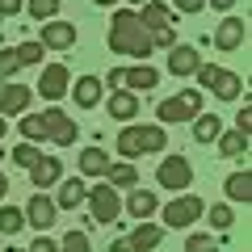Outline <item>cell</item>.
I'll list each match as a JSON object with an SVG mask.
<instances>
[{
	"label": "cell",
	"instance_id": "obj_1",
	"mask_svg": "<svg viewBox=\"0 0 252 252\" xmlns=\"http://www.w3.org/2000/svg\"><path fill=\"white\" fill-rule=\"evenodd\" d=\"M109 51H118V55H135V59H147V55L156 51V46H152V34L139 26V13L118 9L114 17H109Z\"/></svg>",
	"mask_w": 252,
	"mask_h": 252
},
{
	"label": "cell",
	"instance_id": "obj_2",
	"mask_svg": "<svg viewBox=\"0 0 252 252\" xmlns=\"http://www.w3.org/2000/svg\"><path fill=\"white\" fill-rule=\"evenodd\" d=\"M164 147H168V130L164 126H122L118 130V152H122V160L160 156Z\"/></svg>",
	"mask_w": 252,
	"mask_h": 252
},
{
	"label": "cell",
	"instance_id": "obj_3",
	"mask_svg": "<svg viewBox=\"0 0 252 252\" xmlns=\"http://www.w3.org/2000/svg\"><path fill=\"white\" fill-rule=\"evenodd\" d=\"M198 114H202V93H198V89H185V93H177V97H168V101H160V105H156V118H160V126L193 122Z\"/></svg>",
	"mask_w": 252,
	"mask_h": 252
},
{
	"label": "cell",
	"instance_id": "obj_4",
	"mask_svg": "<svg viewBox=\"0 0 252 252\" xmlns=\"http://www.w3.org/2000/svg\"><path fill=\"white\" fill-rule=\"evenodd\" d=\"M202 215H206V202H202L198 193H181V198H172L168 206L160 210L164 227H172V231H185V227H193Z\"/></svg>",
	"mask_w": 252,
	"mask_h": 252
},
{
	"label": "cell",
	"instance_id": "obj_5",
	"mask_svg": "<svg viewBox=\"0 0 252 252\" xmlns=\"http://www.w3.org/2000/svg\"><path fill=\"white\" fill-rule=\"evenodd\" d=\"M156 181H160V189H172V193H181V189L193 185V164L185 160V156H164L160 168H156Z\"/></svg>",
	"mask_w": 252,
	"mask_h": 252
},
{
	"label": "cell",
	"instance_id": "obj_6",
	"mask_svg": "<svg viewBox=\"0 0 252 252\" xmlns=\"http://www.w3.org/2000/svg\"><path fill=\"white\" fill-rule=\"evenodd\" d=\"M105 80L114 84V89L143 93V89H156V84H160V72H156V67H147V63H135V67H114Z\"/></svg>",
	"mask_w": 252,
	"mask_h": 252
},
{
	"label": "cell",
	"instance_id": "obj_7",
	"mask_svg": "<svg viewBox=\"0 0 252 252\" xmlns=\"http://www.w3.org/2000/svg\"><path fill=\"white\" fill-rule=\"evenodd\" d=\"M84 202L93 206V223H114V219L122 215V193H118L114 185H93Z\"/></svg>",
	"mask_w": 252,
	"mask_h": 252
},
{
	"label": "cell",
	"instance_id": "obj_8",
	"mask_svg": "<svg viewBox=\"0 0 252 252\" xmlns=\"http://www.w3.org/2000/svg\"><path fill=\"white\" fill-rule=\"evenodd\" d=\"M42 122H46V139H55L59 147H72L76 139H80V126H76V118H67L59 105H51L42 114Z\"/></svg>",
	"mask_w": 252,
	"mask_h": 252
},
{
	"label": "cell",
	"instance_id": "obj_9",
	"mask_svg": "<svg viewBox=\"0 0 252 252\" xmlns=\"http://www.w3.org/2000/svg\"><path fill=\"white\" fill-rule=\"evenodd\" d=\"M76 38H80V34H76L72 21L55 17V21H42V38H38V42H42V51H72Z\"/></svg>",
	"mask_w": 252,
	"mask_h": 252
},
{
	"label": "cell",
	"instance_id": "obj_10",
	"mask_svg": "<svg viewBox=\"0 0 252 252\" xmlns=\"http://www.w3.org/2000/svg\"><path fill=\"white\" fill-rule=\"evenodd\" d=\"M55 219H59V206H55V198L38 189L34 198L26 202V223H30V227H38V231H46V227H55Z\"/></svg>",
	"mask_w": 252,
	"mask_h": 252
},
{
	"label": "cell",
	"instance_id": "obj_11",
	"mask_svg": "<svg viewBox=\"0 0 252 252\" xmlns=\"http://www.w3.org/2000/svg\"><path fill=\"white\" fill-rule=\"evenodd\" d=\"M67 89H72V72H67V63H46V67H42V80H38V93H42L46 101H59Z\"/></svg>",
	"mask_w": 252,
	"mask_h": 252
},
{
	"label": "cell",
	"instance_id": "obj_12",
	"mask_svg": "<svg viewBox=\"0 0 252 252\" xmlns=\"http://www.w3.org/2000/svg\"><path fill=\"white\" fill-rule=\"evenodd\" d=\"M139 26H143L147 34H160V30L177 26V13H172V4H164V0H147L143 9H139Z\"/></svg>",
	"mask_w": 252,
	"mask_h": 252
},
{
	"label": "cell",
	"instance_id": "obj_13",
	"mask_svg": "<svg viewBox=\"0 0 252 252\" xmlns=\"http://www.w3.org/2000/svg\"><path fill=\"white\" fill-rule=\"evenodd\" d=\"M30 97H34V93L26 89V84H0V114L4 118H17V114H26L30 109Z\"/></svg>",
	"mask_w": 252,
	"mask_h": 252
},
{
	"label": "cell",
	"instance_id": "obj_14",
	"mask_svg": "<svg viewBox=\"0 0 252 252\" xmlns=\"http://www.w3.org/2000/svg\"><path fill=\"white\" fill-rule=\"evenodd\" d=\"M164 67H168V76H193L202 67V55L193 51V46H185V42H177L168 51V63H164Z\"/></svg>",
	"mask_w": 252,
	"mask_h": 252
},
{
	"label": "cell",
	"instance_id": "obj_15",
	"mask_svg": "<svg viewBox=\"0 0 252 252\" xmlns=\"http://www.w3.org/2000/svg\"><path fill=\"white\" fill-rule=\"evenodd\" d=\"M244 34H248L244 21L227 13V17L219 21V30H215V46H219V51H240V46H244Z\"/></svg>",
	"mask_w": 252,
	"mask_h": 252
},
{
	"label": "cell",
	"instance_id": "obj_16",
	"mask_svg": "<svg viewBox=\"0 0 252 252\" xmlns=\"http://www.w3.org/2000/svg\"><path fill=\"white\" fill-rule=\"evenodd\" d=\"M84 198H89L84 177H63V181H59V198H55V206H59V210H76V206H84Z\"/></svg>",
	"mask_w": 252,
	"mask_h": 252
},
{
	"label": "cell",
	"instance_id": "obj_17",
	"mask_svg": "<svg viewBox=\"0 0 252 252\" xmlns=\"http://www.w3.org/2000/svg\"><path fill=\"white\" fill-rule=\"evenodd\" d=\"M30 181H34L38 189H46V185H55V181H63V164H59V156L42 152V156H38V164L30 168Z\"/></svg>",
	"mask_w": 252,
	"mask_h": 252
},
{
	"label": "cell",
	"instance_id": "obj_18",
	"mask_svg": "<svg viewBox=\"0 0 252 252\" xmlns=\"http://www.w3.org/2000/svg\"><path fill=\"white\" fill-rule=\"evenodd\" d=\"M160 210V198H156L152 189H130L126 193V215L130 219H152Z\"/></svg>",
	"mask_w": 252,
	"mask_h": 252
},
{
	"label": "cell",
	"instance_id": "obj_19",
	"mask_svg": "<svg viewBox=\"0 0 252 252\" xmlns=\"http://www.w3.org/2000/svg\"><path fill=\"white\" fill-rule=\"evenodd\" d=\"M160 240H164V231L156 223H139L135 231L126 235V248L130 252H152V248H160Z\"/></svg>",
	"mask_w": 252,
	"mask_h": 252
},
{
	"label": "cell",
	"instance_id": "obj_20",
	"mask_svg": "<svg viewBox=\"0 0 252 252\" xmlns=\"http://www.w3.org/2000/svg\"><path fill=\"white\" fill-rule=\"evenodd\" d=\"M101 93H105V84L97 80V76H80V80H72V97L80 109H93L101 101Z\"/></svg>",
	"mask_w": 252,
	"mask_h": 252
},
{
	"label": "cell",
	"instance_id": "obj_21",
	"mask_svg": "<svg viewBox=\"0 0 252 252\" xmlns=\"http://www.w3.org/2000/svg\"><path fill=\"white\" fill-rule=\"evenodd\" d=\"M109 118H122V122H126V118H139V97H135V93H126V89H118L114 93V97H109Z\"/></svg>",
	"mask_w": 252,
	"mask_h": 252
},
{
	"label": "cell",
	"instance_id": "obj_22",
	"mask_svg": "<svg viewBox=\"0 0 252 252\" xmlns=\"http://www.w3.org/2000/svg\"><path fill=\"white\" fill-rule=\"evenodd\" d=\"M210 93H215V97H223V101H235L244 93V80L235 72H223V67H219V76H215V84H210Z\"/></svg>",
	"mask_w": 252,
	"mask_h": 252
},
{
	"label": "cell",
	"instance_id": "obj_23",
	"mask_svg": "<svg viewBox=\"0 0 252 252\" xmlns=\"http://www.w3.org/2000/svg\"><path fill=\"white\" fill-rule=\"evenodd\" d=\"M109 164H114V160H109L101 147H89V152H80V172H84V177H105Z\"/></svg>",
	"mask_w": 252,
	"mask_h": 252
},
{
	"label": "cell",
	"instance_id": "obj_24",
	"mask_svg": "<svg viewBox=\"0 0 252 252\" xmlns=\"http://www.w3.org/2000/svg\"><path fill=\"white\" fill-rule=\"evenodd\" d=\"M219 135H223V118L198 114V122H193V143H215Z\"/></svg>",
	"mask_w": 252,
	"mask_h": 252
},
{
	"label": "cell",
	"instance_id": "obj_25",
	"mask_svg": "<svg viewBox=\"0 0 252 252\" xmlns=\"http://www.w3.org/2000/svg\"><path fill=\"white\" fill-rule=\"evenodd\" d=\"M215 143H219V156H248V135L244 130H227L223 126V135Z\"/></svg>",
	"mask_w": 252,
	"mask_h": 252
},
{
	"label": "cell",
	"instance_id": "obj_26",
	"mask_svg": "<svg viewBox=\"0 0 252 252\" xmlns=\"http://www.w3.org/2000/svg\"><path fill=\"white\" fill-rule=\"evenodd\" d=\"M105 177H109V185H114V189H130V185H139V168H135V160H122V164H109V172H105Z\"/></svg>",
	"mask_w": 252,
	"mask_h": 252
},
{
	"label": "cell",
	"instance_id": "obj_27",
	"mask_svg": "<svg viewBox=\"0 0 252 252\" xmlns=\"http://www.w3.org/2000/svg\"><path fill=\"white\" fill-rule=\"evenodd\" d=\"M227 198H231V202H248L252 198V172L248 168H240V172L227 177Z\"/></svg>",
	"mask_w": 252,
	"mask_h": 252
},
{
	"label": "cell",
	"instance_id": "obj_28",
	"mask_svg": "<svg viewBox=\"0 0 252 252\" xmlns=\"http://www.w3.org/2000/svg\"><path fill=\"white\" fill-rule=\"evenodd\" d=\"M26 227V210L21 206H0V235H17Z\"/></svg>",
	"mask_w": 252,
	"mask_h": 252
},
{
	"label": "cell",
	"instance_id": "obj_29",
	"mask_svg": "<svg viewBox=\"0 0 252 252\" xmlns=\"http://www.w3.org/2000/svg\"><path fill=\"white\" fill-rule=\"evenodd\" d=\"M21 139H26V143H42V139H46L42 114H26V118H21Z\"/></svg>",
	"mask_w": 252,
	"mask_h": 252
},
{
	"label": "cell",
	"instance_id": "obj_30",
	"mask_svg": "<svg viewBox=\"0 0 252 252\" xmlns=\"http://www.w3.org/2000/svg\"><path fill=\"white\" fill-rule=\"evenodd\" d=\"M206 223L215 227V231H231L235 215H231V206H227V202H219V206H206Z\"/></svg>",
	"mask_w": 252,
	"mask_h": 252
},
{
	"label": "cell",
	"instance_id": "obj_31",
	"mask_svg": "<svg viewBox=\"0 0 252 252\" xmlns=\"http://www.w3.org/2000/svg\"><path fill=\"white\" fill-rule=\"evenodd\" d=\"M26 13L34 21H55L59 17V0H26Z\"/></svg>",
	"mask_w": 252,
	"mask_h": 252
},
{
	"label": "cell",
	"instance_id": "obj_32",
	"mask_svg": "<svg viewBox=\"0 0 252 252\" xmlns=\"http://www.w3.org/2000/svg\"><path fill=\"white\" fill-rule=\"evenodd\" d=\"M59 252H93V244H89V235H84V231H67V235H63V244H59Z\"/></svg>",
	"mask_w": 252,
	"mask_h": 252
},
{
	"label": "cell",
	"instance_id": "obj_33",
	"mask_svg": "<svg viewBox=\"0 0 252 252\" xmlns=\"http://www.w3.org/2000/svg\"><path fill=\"white\" fill-rule=\"evenodd\" d=\"M17 67H21V59H17V46L0 51V80H13V76H17Z\"/></svg>",
	"mask_w": 252,
	"mask_h": 252
},
{
	"label": "cell",
	"instance_id": "obj_34",
	"mask_svg": "<svg viewBox=\"0 0 252 252\" xmlns=\"http://www.w3.org/2000/svg\"><path fill=\"white\" fill-rule=\"evenodd\" d=\"M185 252H219V240L215 235H202V231H193L185 240Z\"/></svg>",
	"mask_w": 252,
	"mask_h": 252
},
{
	"label": "cell",
	"instance_id": "obj_35",
	"mask_svg": "<svg viewBox=\"0 0 252 252\" xmlns=\"http://www.w3.org/2000/svg\"><path fill=\"white\" fill-rule=\"evenodd\" d=\"M38 156H42V152H38L34 143H26V139H21V147L13 152V160H17V168H34V164H38Z\"/></svg>",
	"mask_w": 252,
	"mask_h": 252
},
{
	"label": "cell",
	"instance_id": "obj_36",
	"mask_svg": "<svg viewBox=\"0 0 252 252\" xmlns=\"http://www.w3.org/2000/svg\"><path fill=\"white\" fill-rule=\"evenodd\" d=\"M42 42H21L17 46V59H21V67H30V63H42Z\"/></svg>",
	"mask_w": 252,
	"mask_h": 252
},
{
	"label": "cell",
	"instance_id": "obj_37",
	"mask_svg": "<svg viewBox=\"0 0 252 252\" xmlns=\"http://www.w3.org/2000/svg\"><path fill=\"white\" fill-rule=\"evenodd\" d=\"M152 46H160V51H172V46H177V30H160V34H152Z\"/></svg>",
	"mask_w": 252,
	"mask_h": 252
},
{
	"label": "cell",
	"instance_id": "obj_38",
	"mask_svg": "<svg viewBox=\"0 0 252 252\" xmlns=\"http://www.w3.org/2000/svg\"><path fill=\"white\" fill-rule=\"evenodd\" d=\"M202 4H206V0H172V13H185V17H193V13H202Z\"/></svg>",
	"mask_w": 252,
	"mask_h": 252
},
{
	"label": "cell",
	"instance_id": "obj_39",
	"mask_svg": "<svg viewBox=\"0 0 252 252\" xmlns=\"http://www.w3.org/2000/svg\"><path fill=\"white\" fill-rule=\"evenodd\" d=\"M193 76H198V84H206V89H210V84H215V76H219V67H215V63H202Z\"/></svg>",
	"mask_w": 252,
	"mask_h": 252
},
{
	"label": "cell",
	"instance_id": "obj_40",
	"mask_svg": "<svg viewBox=\"0 0 252 252\" xmlns=\"http://www.w3.org/2000/svg\"><path fill=\"white\" fill-rule=\"evenodd\" d=\"M21 9H26V0H0V17H13Z\"/></svg>",
	"mask_w": 252,
	"mask_h": 252
},
{
	"label": "cell",
	"instance_id": "obj_41",
	"mask_svg": "<svg viewBox=\"0 0 252 252\" xmlns=\"http://www.w3.org/2000/svg\"><path fill=\"white\" fill-rule=\"evenodd\" d=\"M30 252H59V244H55V240H46V235H38V240L30 244Z\"/></svg>",
	"mask_w": 252,
	"mask_h": 252
},
{
	"label": "cell",
	"instance_id": "obj_42",
	"mask_svg": "<svg viewBox=\"0 0 252 252\" xmlns=\"http://www.w3.org/2000/svg\"><path fill=\"white\" fill-rule=\"evenodd\" d=\"M248 126H252V109H240V114H235V130L248 135Z\"/></svg>",
	"mask_w": 252,
	"mask_h": 252
},
{
	"label": "cell",
	"instance_id": "obj_43",
	"mask_svg": "<svg viewBox=\"0 0 252 252\" xmlns=\"http://www.w3.org/2000/svg\"><path fill=\"white\" fill-rule=\"evenodd\" d=\"M206 4H210V9H219V13H223V17H227V13H231V4H235V0H206Z\"/></svg>",
	"mask_w": 252,
	"mask_h": 252
},
{
	"label": "cell",
	"instance_id": "obj_44",
	"mask_svg": "<svg viewBox=\"0 0 252 252\" xmlns=\"http://www.w3.org/2000/svg\"><path fill=\"white\" fill-rule=\"evenodd\" d=\"M4 193H9V177H4V168H0V202H4Z\"/></svg>",
	"mask_w": 252,
	"mask_h": 252
},
{
	"label": "cell",
	"instance_id": "obj_45",
	"mask_svg": "<svg viewBox=\"0 0 252 252\" xmlns=\"http://www.w3.org/2000/svg\"><path fill=\"white\" fill-rule=\"evenodd\" d=\"M109 252H130V248H126V240H114V248H109Z\"/></svg>",
	"mask_w": 252,
	"mask_h": 252
},
{
	"label": "cell",
	"instance_id": "obj_46",
	"mask_svg": "<svg viewBox=\"0 0 252 252\" xmlns=\"http://www.w3.org/2000/svg\"><path fill=\"white\" fill-rule=\"evenodd\" d=\"M93 4H101V9H114V4H118V0H93Z\"/></svg>",
	"mask_w": 252,
	"mask_h": 252
},
{
	"label": "cell",
	"instance_id": "obj_47",
	"mask_svg": "<svg viewBox=\"0 0 252 252\" xmlns=\"http://www.w3.org/2000/svg\"><path fill=\"white\" fill-rule=\"evenodd\" d=\"M4 130H9V122H4V118H0V139H4Z\"/></svg>",
	"mask_w": 252,
	"mask_h": 252
},
{
	"label": "cell",
	"instance_id": "obj_48",
	"mask_svg": "<svg viewBox=\"0 0 252 252\" xmlns=\"http://www.w3.org/2000/svg\"><path fill=\"white\" fill-rule=\"evenodd\" d=\"M130 4H147V0H130Z\"/></svg>",
	"mask_w": 252,
	"mask_h": 252
},
{
	"label": "cell",
	"instance_id": "obj_49",
	"mask_svg": "<svg viewBox=\"0 0 252 252\" xmlns=\"http://www.w3.org/2000/svg\"><path fill=\"white\" fill-rule=\"evenodd\" d=\"M0 252H4V244H0Z\"/></svg>",
	"mask_w": 252,
	"mask_h": 252
}]
</instances>
